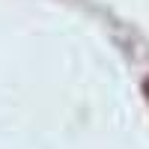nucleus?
<instances>
[{"instance_id":"obj_1","label":"nucleus","mask_w":149,"mask_h":149,"mask_svg":"<svg viewBox=\"0 0 149 149\" xmlns=\"http://www.w3.org/2000/svg\"><path fill=\"white\" fill-rule=\"evenodd\" d=\"M143 95L149 98V78H143Z\"/></svg>"}]
</instances>
